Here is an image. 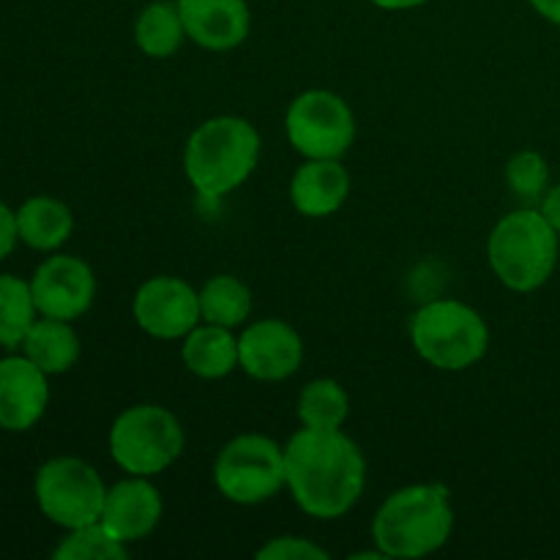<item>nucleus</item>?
Wrapping results in <instances>:
<instances>
[{"label": "nucleus", "mask_w": 560, "mask_h": 560, "mask_svg": "<svg viewBox=\"0 0 560 560\" xmlns=\"http://www.w3.org/2000/svg\"><path fill=\"white\" fill-rule=\"evenodd\" d=\"M284 470L295 506L315 520L345 517L364 495V452L342 430L301 427L284 446Z\"/></svg>", "instance_id": "nucleus-1"}, {"label": "nucleus", "mask_w": 560, "mask_h": 560, "mask_svg": "<svg viewBox=\"0 0 560 560\" xmlns=\"http://www.w3.org/2000/svg\"><path fill=\"white\" fill-rule=\"evenodd\" d=\"M260 151L262 140L255 124L238 115L208 118L186 140V180L202 200H222L249 180Z\"/></svg>", "instance_id": "nucleus-2"}, {"label": "nucleus", "mask_w": 560, "mask_h": 560, "mask_svg": "<svg viewBox=\"0 0 560 560\" xmlns=\"http://www.w3.org/2000/svg\"><path fill=\"white\" fill-rule=\"evenodd\" d=\"M454 520L448 487L438 481L408 485L381 503L372 520V541L383 558H427L446 547Z\"/></svg>", "instance_id": "nucleus-3"}, {"label": "nucleus", "mask_w": 560, "mask_h": 560, "mask_svg": "<svg viewBox=\"0 0 560 560\" xmlns=\"http://www.w3.org/2000/svg\"><path fill=\"white\" fill-rule=\"evenodd\" d=\"M560 235L539 208L506 213L487 238V260L503 288L534 293L550 282L558 266Z\"/></svg>", "instance_id": "nucleus-4"}, {"label": "nucleus", "mask_w": 560, "mask_h": 560, "mask_svg": "<svg viewBox=\"0 0 560 560\" xmlns=\"http://www.w3.org/2000/svg\"><path fill=\"white\" fill-rule=\"evenodd\" d=\"M410 342L419 359L435 370L465 372L490 350V328L465 301L438 299L410 317Z\"/></svg>", "instance_id": "nucleus-5"}, {"label": "nucleus", "mask_w": 560, "mask_h": 560, "mask_svg": "<svg viewBox=\"0 0 560 560\" xmlns=\"http://www.w3.org/2000/svg\"><path fill=\"white\" fill-rule=\"evenodd\" d=\"M107 446L109 457L124 474L153 479L184 454L186 432L173 410L142 402L126 408L113 421Z\"/></svg>", "instance_id": "nucleus-6"}, {"label": "nucleus", "mask_w": 560, "mask_h": 560, "mask_svg": "<svg viewBox=\"0 0 560 560\" xmlns=\"http://www.w3.org/2000/svg\"><path fill=\"white\" fill-rule=\"evenodd\" d=\"M213 485L235 506H257L288 485L284 448L260 432H244L222 446L213 463Z\"/></svg>", "instance_id": "nucleus-7"}, {"label": "nucleus", "mask_w": 560, "mask_h": 560, "mask_svg": "<svg viewBox=\"0 0 560 560\" xmlns=\"http://www.w3.org/2000/svg\"><path fill=\"white\" fill-rule=\"evenodd\" d=\"M33 495L52 525L63 530L98 523L107 485L91 463L80 457H52L36 470Z\"/></svg>", "instance_id": "nucleus-8"}, {"label": "nucleus", "mask_w": 560, "mask_h": 560, "mask_svg": "<svg viewBox=\"0 0 560 560\" xmlns=\"http://www.w3.org/2000/svg\"><path fill=\"white\" fill-rule=\"evenodd\" d=\"M284 135L304 159H342L355 142V115L339 93L312 88L290 102Z\"/></svg>", "instance_id": "nucleus-9"}, {"label": "nucleus", "mask_w": 560, "mask_h": 560, "mask_svg": "<svg viewBox=\"0 0 560 560\" xmlns=\"http://www.w3.org/2000/svg\"><path fill=\"white\" fill-rule=\"evenodd\" d=\"M131 315L148 337L175 342V339H184L202 320L200 290H195L180 277L159 273L137 288Z\"/></svg>", "instance_id": "nucleus-10"}, {"label": "nucleus", "mask_w": 560, "mask_h": 560, "mask_svg": "<svg viewBox=\"0 0 560 560\" xmlns=\"http://www.w3.org/2000/svg\"><path fill=\"white\" fill-rule=\"evenodd\" d=\"M304 364V339L279 317L246 323L238 334V366L260 383L293 377Z\"/></svg>", "instance_id": "nucleus-11"}, {"label": "nucleus", "mask_w": 560, "mask_h": 560, "mask_svg": "<svg viewBox=\"0 0 560 560\" xmlns=\"http://www.w3.org/2000/svg\"><path fill=\"white\" fill-rule=\"evenodd\" d=\"M38 315L74 323L96 299V273L82 257L49 255L31 277Z\"/></svg>", "instance_id": "nucleus-12"}, {"label": "nucleus", "mask_w": 560, "mask_h": 560, "mask_svg": "<svg viewBox=\"0 0 560 560\" xmlns=\"http://www.w3.org/2000/svg\"><path fill=\"white\" fill-rule=\"evenodd\" d=\"M164 501L148 476H129L118 485L107 487L104 509L98 523L126 547L148 539L162 523Z\"/></svg>", "instance_id": "nucleus-13"}, {"label": "nucleus", "mask_w": 560, "mask_h": 560, "mask_svg": "<svg viewBox=\"0 0 560 560\" xmlns=\"http://www.w3.org/2000/svg\"><path fill=\"white\" fill-rule=\"evenodd\" d=\"M47 377L25 353L0 359V430L27 432L44 419L49 405Z\"/></svg>", "instance_id": "nucleus-14"}, {"label": "nucleus", "mask_w": 560, "mask_h": 560, "mask_svg": "<svg viewBox=\"0 0 560 560\" xmlns=\"http://www.w3.org/2000/svg\"><path fill=\"white\" fill-rule=\"evenodd\" d=\"M184 20L186 38L208 52L241 47L252 31L246 0H175Z\"/></svg>", "instance_id": "nucleus-15"}, {"label": "nucleus", "mask_w": 560, "mask_h": 560, "mask_svg": "<svg viewBox=\"0 0 560 560\" xmlns=\"http://www.w3.org/2000/svg\"><path fill=\"white\" fill-rule=\"evenodd\" d=\"M350 173L342 159H304L290 178V202L306 219H326L345 206Z\"/></svg>", "instance_id": "nucleus-16"}, {"label": "nucleus", "mask_w": 560, "mask_h": 560, "mask_svg": "<svg viewBox=\"0 0 560 560\" xmlns=\"http://www.w3.org/2000/svg\"><path fill=\"white\" fill-rule=\"evenodd\" d=\"M180 342L186 370L202 381H222L238 370V334L233 328L200 320Z\"/></svg>", "instance_id": "nucleus-17"}, {"label": "nucleus", "mask_w": 560, "mask_h": 560, "mask_svg": "<svg viewBox=\"0 0 560 560\" xmlns=\"http://www.w3.org/2000/svg\"><path fill=\"white\" fill-rule=\"evenodd\" d=\"M16 233L22 244L31 249L58 252L74 233V213L58 197H27L16 208Z\"/></svg>", "instance_id": "nucleus-18"}, {"label": "nucleus", "mask_w": 560, "mask_h": 560, "mask_svg": "<svg viewBox=\"0 0 560 560\" xmlns=\"http://www.w3.org/2000/svg\"><path fill=\"white\" fill-rule=\"evenodd\" d=\"M22 353L47 375H63L80 361V337L69 320L38 315L22 339Z\"/></svg>", "instance_id": "nucleus-19"}, {"label": "nucleus", "mask_w": 560, "mask_h": 560, "mask_svg": "<svg viewBox=\"0 0 560 560\" xmlns=\"http://www.w3.org/2000/svg\"><path fill=\"white\" fill-rule=\"evenodd\" d=\"M135 42L142 55L153 60L173 58L186 42V27L180 20L178 3L173 0H153L137 14Z\"/></svg>", "instance_id": "nucleus-20"}, {"label": "nucleus", "mask_w": 560, "mask_h": 560, "mask_svg": "<svg viewBox=\"0 0 560 560\" xmlns=\"http://www.w3.org/2000/svg\"><path fill=\"white\" fill-rule=\"evenodd\" d=\"M252 290L233 273H217L200 288L202 323L224 328H244L252 317Z\"/></svg>", "instance_id": "nucleus-21"}, {"label": "nucleus", "mask_w": 560, "mask_h": 560, "mask_svg": "<svg viewBox=\"0 0 560 560\" xmlns=\"http://www.w3.org/2000/svg\"><path fill=\"white\" fill-rule=\"evenodd\" d=\"M295 413L301 427L310 430H342L350 416V397L334 377H315L301 388Z\"/></svg>", "instance_id": "nucleus-22"}, {"label": "nucleus", "mask_w": 560, "mask_h": 560, "mask_svg": "<svg viewBox=\"0 0 560 560\" xmlns=\"http://www.w3.org/2000/svg\"><path fill=\"white\" fill-rule=\"evenodd\" d=\"M36 317L31 282L14 273H0V348H20Z\"/></svg>", "instance_id": "nucleus-23"}, {"label": "nucleus", "mask_w": 560, "mask_h": 560, "mask_svg": "<svg viewBox=\"0 0 560 560\" xmlns=\"http://www.w3.org/2000/svg\"><path fill=\"white\" fill-rule=\"evenodd\" d=\"M126 556H129V547L115 539L102 523L66 530L52 552L55 560H124Z\"/></svg>", "instance_id": "nucleus-24"}, {"label": "nucleus", "mask_w": 560, "mask_h": 560, "mask_svg": "<svg viewBox=\"0 0 560 560\" xmlns=\"http://www.w3.org/2000/svg\"><path fill=\"white\" fill-rule=\"evenodd\" d=\"M506 184L514 197L525 202H536L545 197L550 186V167L539 151H517L506 162Z\"/></svg>", "instance_id": "nucleus-25"}, {"label": "nucleus", "mask_w": 560, "mask_h": 560, "mask_svg": "<svg viewBox=\"0 0 560 560\" xmlns=\"http://www.w3.org/2000/svg\"><path fill=\"white\" fill-rule=\"evenodd\" d=\"M260 560H328V552L320 545L301 536H277L268 539L266 545L257 550Z\"/></svg>", "instance_id": "nucleus-26"}, {"label": "nucleus", "mask_w": 560, "mask_h": 560, "mask_svg": "<svg viewBox=\"0 0 560 560\" xmlns=\"http://www.w3.org/2000/svg\"><path fill=\"white\" fill-rule=\"evenodd\" d=\"M20 233H16V211H11L3 200H0V262L14 252Z\"/></svg>", "instance_id": "nucleus-27"}, {"label": "nucleus", "mask_w": 560, "mask_h": 560, "mask_svg": "<svg viewBox=\"0 0 560 560\" xmlns=\"http://www.w3.org/2000/svg\"><path fill=\"white\" fill-rule=\"evenodd\" d=\"M539 211L545 213L547 222H550L552 230H556V233L560 235V184L545 191V197H541Z\"/></svg>", "instance_id": "nucleus-28"}, {"label": "nucleus", "mask_w": 560, "mask_h": 560, "mask_svg": "<svg viewBox=\"0 0 560 560\" xmlns=\"http://www.w3.org/2000/svg\"><path fill=\"white\" fill-rule=\"evenodd\" d=\"M528 3L534 5L536 14L545 16L547 22L560 27V0H528Z\"/></svg>", "instance_id": "nucleus-29"}, {"label": "nucleus", "mask_w": 560, "mask_h": 560, "mask_svg": "<svg viewBox=\"0 0 560 560\" xmlns=\"http://www.w3.org/2000/svg\"><path fill=\"white\" fill-rule=\"evenodd\" d=\"M372 5L383 11H410V9H419V5L430 3V0H370Z\"/></svg>", "instance_id": "nucleus-30"}]
</instances>
